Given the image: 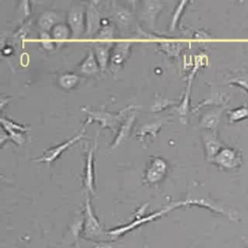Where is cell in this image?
<instances>
[{"mask_svg": "<svg viewBox=\"0 0 248 248\" xmlns=\"http://www.w3.org/2000/svg\"><path fill=\"white\" fill-rule=\"evenodd\" d=\"M139 107L137 106H128L121 110L116 112H109L105 110L104 108L101 109H90L89 108H82L81 110L84 111L88 116L86 118V121L84 123V126L91 122H98L100 127L102 129L108 128L109 129L113 134L117 133V130L119 129L121 123L125 119V117L128 115L127 113Z\"/></svg>", "mask_w": 248, "mask_h": 248, "instance_id": "1", "label": "cell"}, {"mask_svg": "<svg viewBox=\"0 0 248 248\" xmlns=\"http://www.w3.org/2000/svg\"><path fill=\"white\" fill-rule=\"evenodd\" d=\"M178 206H185V205H197L200 207L207 208L215 213L222 214L229 218L232 222H238L239 221V213L234 208H232L226 204H224L221 202L215 201L209 196H195L192 197L191 194L188 195V197L185 200L178 201L177 202Z\"/></svg>", "mask_w": 248, "mask_h": 248, "instance_id": "2", "label": "cell"}, {"mask_svg": "<svg viewBox=\"0 0 248 248\" xmlns=\"http://www.w3.org/2000/svg\"><path fill=\"white\" fill-rule=\"evenodd\" d=\"M177 207L176 203L175 202H172L167 206H165L164 208L158 210V211H155V212H152L148 215H143L141 217H136V219L124 226H120V227H117V228H114L110 231L108 232V234L110 235L111 237H119L121 235H123L124 233H127L128 232L132 231V230H135L137 229L138 227L140 226H142L146 223H149V222H152L154 220H157L161 217H163L165 214H167L169 211L172 210V209H175Z\"/></svg>", "mask_w": 248, "mask_h": 248, "instance_id": "3", "label": "cell"}, {"mask_svg": "<svg viewBox=\"0 0 248 248\" xmlns=\"http://www.w3.org/2000/svg\"><path fill=\"white\" fill-rule=\"evenodd\" d=\"M209 162L216 165L222 170H235L242 164V156L238 149L225 146Z\"/></svg>", "mask_w": 248, "mask_h": 248, "instance_id": "4", "label": "cell"}, {"mask_svg": "<svg viewBox=\"0 0 248 248\" xmlns=\"http://www.w3.org/2000/svg\"><path fill=\"white\" fill-rule=\"evenodd\" d=\"M85 11L82 4H75L71 7L67 16V24L72 32V39L78 40L85 33Z\"/></svg>", "mask_w": 248, "mask_h": 248, "instance_id": "5", "label": "cell"}, {"mask_svg": "<svg viewBox=\"0 0 248 248\" xmlns=\"http://www.w3.org/2000/svg\"><path fill=\"white\" fill-rule=\"evenodd\" d=\"M168 170L169 165L164 158L160 156L150 157L144 171V181L150 185L158 184L164 180Z\"/></svg>", "mask_w": 248, "mask_h": 248, "instance_id": "6", "label": "cell"}, {"mask_svg": "<svg viewBox=\"0 0 248 248\" xmlns=\"http://www.w3.org/2000/svg\"><path fill=\"white\" fill-rule=\"evenodd\" d=\"M83 214H84V223H83L82 232L84 237L88 239H93V238L101 237L106 233L103 231L101 224L94 213V210L90 202V198L88 195L86 196Z\"/></svg>", "mask_w": 248, "mask_h": 248, "instance_id": "7", "label": "cell"}, {"mask_svg": "<svg viewBox=\"0 0 248 248\" xmlns=\"http://www.w3.org/2000/svg\"><path fill=\"white\" fill-rule=\"evenodd\" d=\"M86 126H83L82 129L78 133L76 134L74 137H72L71 139L67 140L66 141L64 142H61L57 145H54V146H51L49 148H47L46 150H45L44 154L41 156V157H38V158H35L33 159L34 161L38 162V163H45L46 164L47 166H49L51 163H53L64 151H66L69 147H71L74 143H76L78 140H79L80 139L83 138V136L85 135V132H86V129H85Z\"/></svg>", "mask_w": 248, "mask_h": 248, "instance_id": "8", "label": "cell"}, {"mask_svg": "<svg viewBox=\"0 0 248 248\" xmlns=\"http://www.w3.org/2000/svg\"><path fill=\"white\" fill-rule=\"evenodd\" d=\"M97 138L94 139V142L87 148L84 158V168H83V185L86 189L87 194L95 193V170H94V160L95 151L97 149Z\"/></svg>", "mask_w": 248, "mask_h": 248, "instance_id": "9", "label": "cell"}, {"mask_svg": "<svg viewBox=\"0 0 248 248\" xmlns=\"http://www.w3.org/2000/svg\"><path fill=\"white\" fill-rule=\"evenodd\" d=\"M98 1H89L85 11V37L94 38L102 27L101 12L98 8Z\"/></svg>", "mask_w": 248, "mask_h": 248, "instance_id": "10", "label": "cell"}, {"mask_svg": "<svg viewBox=\"0 0 248 248\" xmlns=\"http://www.w3.org/2000/svg\"><path fill=\"white\" fill-rule=\"evenodd\" d=\"M133 43L131 41L115 42L110 53L109 68L112 72H117L130 56Z\"/></svg>", "mask_w": 248, "mask_h": 248, "instance_id": "11", "label": "cell"}, {"mask_svg": "<svg viewBox=\"0 0 248 248\" xmlns=\"http://www.w3.org/2000/svg\"><path fill=\"white\" fill-rule=\"evenodd\" d=\"M110 14L119 29L128 30L132 26L134 21V14L129 7L123 6L118 2L111 1Z\"/></svg>", "mask_w": 248, "mask_h": 248, "instance_id": "12", "label": "cell"}, {"mask_svg": "<svg viewBox=\"0 0 248 248\" xmlns=\"http://www.w3.org/2000/svg\"><path fill=\"white\" fill-rule=\"evenodd\" d=\"M165 2L162 1H143L140 3V17L150 28H153L156 24V20L163 11Z\"/></svg>", "mask_w": 248, "mask_h": 248, "instance_id": "13", "label": "cell"}, {"mask_svg": "<svg viewBox=\"0 0 248 248\" xmlns=\"http://www.w3.org/2000/svg\"><path fill=\"white\" fill-rule=\"evenodd\" d=\"M225 110L224 107H214L212 108L206 109L201 116L199 121L200 128L203 131H211L216 133L217 126L221 120L223 111Z\"/></svg>", "mask_w": 248, "mask_h": 248, "instance_id": "14", "label": "cell"}, {"mask_svg": "<svg viewBox=\"0 0 248 248\" xmlns=\"http://www.w3.org/2000/svg\"><path fill=\"white\" fill-rule=\"evenodd\" d=\"M202 139L207 161L213 159L221 151V149L225 147V144L220 140H218L217 135L214 132L203 131Z\"/></svg>", "mask_w": 248, "mask_h": 248, "instance_id": "15", "label": "cell"}, {"mask_svg": "<svg viewBox=\"0 0 248 248\" xmlns=\"http://www.w3.org/2000/svg\"><path fill=\"white\" fill-rule=\"evenodd\" d=\"M114 42H97L93 44V51L97 58L101 71H106L109 66L110 53L113 47Z\"/></svg>", "mask_w": 248, "mask_h": 248, "instance_id": "16", "label": "cell"}, {"mask_svg": "<svg viewBox=\"0 0 248 248\" xmlns=\"http://www.w3.org/2000/svg\"><path fill=\"white\" fill-rule=\"evenodd\" d=\"M135 121H136V111L134 110L133 112L129 113L125 117L123 122L121 123V125H120L119 129L117 130V133L115 134V137L110 144L111 149L117 148L129 137L130 132L135 124Z\"/></svg>", "mask_w": 248, "mask_h": 248, "instance_id": "17", "label": "cell"}, {"mask_svg": "<svg viewBox=\"0 0 248 248\" xmlns=\"http://www.w3.org/2000/svg\"><path fill=\"white\" fill-rule=\"evenodd\" d=\"M170 121V118L169 117H166V118H160V119H157L155 121H152L150 123H146V124H143L139 130H138V133H137V138L139 140L142 141L143 139L146 137V136H151L152 138H156L158 136V133L159 131L161 130V128L167 124L168 122Z\"/></svg>", "mask_w": 248, "mask_h": 248, "instance_id": "18", "label": "cell"}, {"mask_svg": "<svg viewBox=\"0 0 248 248\" xmlns=\"http://www.w3.org/2000/svg\"><path fill=\"white\" fill-rule=\"evenodd\" d=\"M78 71L83 76H94L99 73L100 66L93 49H88L85 58L78 65Z\"/></svg>", "mask_w": 248, "mask_h": 248, "instance_id": "19", "label": "cell"}, {"mask_svg": "<svg viewBox=\"0 0 248 248\" xmlns=\"http://www.w3.org/2000/svg\"><path fill=\"white\" fill-rule=\"evenodd\" d=\"M50 35L57 47L62 46L69 39H72V32L65 22L57 23L50 31Z\"/></svg>", "mask_w": 248, "mask_h": 248, "instance_id": "20", "label": "cell"}, {"mask_svg": "<svg viewBox=\"0 0 248 248\" xmlns=\"http://www.w3.org/2000/svg\"><path fill=\"white\" fill-rule=\"evenodd\" d=\"M157 47L170 57H177L186 47V44L178 41H159Z\"/></svg>", "mask_w": 248, "mask_h": 248, "instance_id": "21", "label": "cell"}, {"mask_svg": "<svg viewBox=\"0 0 248 248\" xmlns=\"http://www.w3.org/2000/svg\"><path fill=\"white\" fill-rule=\"evenodd\" d=\"M59 20L60 18L57 13L52 11H47L41 15V16L38 19V25L41 31L49 32L57 23L60 22Z\"/></svg>", "mask_w": 248, "mask_h": 248, "instance_id": "22", "label": "cell"}, {"mask_svg": "<svg viewBox=\"0 0 248 248\" xmlns=\"http://www.w3.org/2000/svg\"><path fill=\"white\" fill-rule=\"evenodd\" d=\"M229 101V96L225 94H220V93H211L210 97L207 99L202 100L197 107L193 108V112L198 111L202 108L205 106H215V107H224L225 104H227Z\"/></svg>", "mask_w": 248, "mask_h": 248, "instance_id": "23", "label": "cell"}, {"mask_svg": "<svg viewBox=\"0 0 248 248\" xmlns=\"http://www.w3.org/2000/svg\"><path fill=\"white\" fill-rule=\"evenodd\" d=\"M192 81L187 80V86L185 87V91L180 101H178L177 107L175 110L180 115V117H186L190 110V96H191V88H192Z\"/></svg>", "mask_w": 248, "mask_h": 248, "instance_id": "24", "label": "cell"}, {"mask_svg": "<svg viewBox=\"0 0 248 248\" xmlns=\"http://www.w3.org/2000/svg\"><path fill=\"white\" fill-rule=\"evenodd\" d=\"M80 81V77L76 73H64L57 78V84L60 88L71 90L75 88Z\"/></svg>", "mask_w": 248, "mask_h": 248, "instance_id": "25", "label": "cell"}, {"mask_svg": "<svg viewBox=\"0 0 248 248\" xmlns=\"http://www.w3.org/2000/svg\"><path fill=\"white\" fill-rule=\"evenodd\" d=\"M189 4V1H180L176 4L173 12H172V16L170 20V25H169V30L173 32L177 29L178 25H179V21L181 18L182 14L184 13L187 5Z\"/></svg>", "mask_w": 248, "mask_h": 248, "instance_id": "26", "label": "cell"}, {"mask_svg": "<svg viewBox=\"0 0 248 248\" xmlns=\"http://www.w3.org/2000/svg\"><path fill=\"white\" fill-rule=\"evenodd\" d=\"M113 36H114L113 26L108 22H107L105 24H102L100 31L96 34V36L93 39L97 42H113L112 41Z\"/></svg>", "mask_w": 248, "mask_h": 248, "instance_id": "27", "label": "cell"}, {"mask_svg": "<svg viewBox=\"0 0 248 248\" xmlns=\"http://www.w3.org/2000/svg\"><path fill=\"white\" fill-rule=\"evenodd\" d=\"M227 115L230 123H234V122L246 119L248 118V107L242 106V107L229 109L227 111Z\"/></svg>", "mask_w": 248, "mask_h": 248, "instance_id": "28", "label": "cell"}, {"mask_svg": "<svg viewBox=\"0 0 248 248\" xmlns=\"http://www.w3.org/2000/svg\"><path fill=\"white\" fill-rule=\"evenodd\" d=\"M83 223H84V214H79L75 218L74 222L70 227V232L74 237V241L77 242L78 240V236L80 232L83 231Z\"/></svg>", "mask_w": 248, "mask_h": 248, "instance_id": "29", "label": "cell"}, {"mask_svg": "<svg viewBox=\"0 0 248 248\" xmlns=\"http://www.w3.org/2000/svg\"><path fill=\"white\" fill-rule=\"evenodd\" d=\"M1 126L6 131H16V132L26 133L29 130L24 125L16 123L12 119H10L8 117H4V116H1Z\"/></svg>", "mask_w": 248, "mask_h": 248, "instance_id": "30", "label": "cell"}, {"mask_svg": "<svg viewBox=\"0 0 248 248\" xmlns=\"http://www.w3.org/2000/svg\"><path fill=\"white\" fill-rule=\"evenodd\" d=\"M228 81L231 84L241 87L248 94V74H236L235 76H232Z\"/></svg>", "mask_w": 248, "mask_h": 248, "instance_id": "31", "label": "cell"}, {"mask_svg": "<svg viewBox=\"0 0 248 248\" xmlns=\"http://www.w3.org/2000/svg\"><path fill=\"white\" fill-rule=\"evenodd\" d=\"M39 38H40V42L42 46L46 49V50H53L54 47L56 46L51 35L48 32H45V31H40L39 33Z\"/></svg>", "mask_w": 248, "mask_h": 248, "instance_id": "32", "label": "cell"}, {"mask_svg": "<svg viewBox=\"0 0 248 248\" xmlns=\"http://www.w3.org/2000/svg\"><path fill=\"white\" fill-rule=\"evenodd\" d=\"M176 104L174 101H170L167 99H163L161 97H157V99L154 101V104L151 106V111H160L162 109H165L169 107H173Z\"/></svg>", "mask_w": 248, "mask_h": 248, "instance_id": "33", "label": "cell"}, {"mask_svg": "<svg viewBox=\"0 0 248 248\" xmlns=\"http://www.w3.org/2000/svg\"><path fill=\"white\" fill-rule=\"evenodd\" d=\"M6 131V130H5ZM8 133V135L10 136V139L12 141H14L16 145L20 146L25 142V133L22 132H16V131H6Z\"/></svg>", "mask_w": 248, "mask_h": 248, "instance_id": "34", "label": "cell"}, {"mask_svg": "<svg viewBox=\"0 0 248 248\" xmlns=\"http://www.w3.org/2000/svg\"><path fill=\"white\" fill-rule=\"evenodd\" d=\"M194 38L197 40H207L210 38V35L203 30H199L194 34Z\"/></svg>", "mask_w": 248, "mask_h": 248, "instance_id": "35", "label": "cell"}, {"mask_svg": "<svg viewBox=\"0 0 248 248\" xmlns=\"http://www.w3.org/2000/svg\"><path fill=\"white\" fill-rule=\"evenodd\" d=\"M8 140H11V139H10V136L8 135V133L2 128V130H1V133H0V145L1 146H3L4 144H5V142L6 141H8Z\"/></svg>", "mask_w": 248, "mask_h": 248, "instance_id": "36", "label": "cell"}, {"mask_svg": "<svg viewBox=\"0 0 248 248\" xmlns=\"http://www.w3.org/2000/svg\"><path fill=\"white\" fill-rule=\"evenodd\" d=\"M10 100H11V97H8V96H1V98H0V107H1V109H2V110L4 109L5 105L8 104Z\"/></svg>", "mask_w": 248, "mask_h": 248, "instance_id": "37", "label": "cell"}, {"mask_svg": "<svg viewBox=\"0 0 248 248\" xmlns=\"http://www.w3.org/2000/svg\"><path fill=\"white\" fill-rule=\"evenodd\" d=\"M91 248H112L110 245L108 244H100L98 246H95V247H91Z\"/></svg>", "mask_w": 248, "mask_h": 248, "instance_id": "38", "label": "cell"}, {"mask_svg": "<svg viewBox=\"0 0 248 248\" xmlns=\"http://www.w3.org/2000/svg\"><path fill=\"white\" fill-rule=\"evenodd\" d=\"M245 244H246V248H248V239L245 241Z\"/></svg>", "mask_w": 248, "mask_h": 248, "instance_id": "39", "label": "cell"}, {"mask_svg": "<svg viewBox=\"0 0 248 248\" xmlns=\"http://www.w3.org/2000/svg\"><path fill=\"white\" fill-rule=\"evenodd\" d=\"M144 248H147V247H146V246H145V247H144Z\"/></svg>", "mask_w": 248, "mask_h": 248, "instance_id": "40", "label": "cell"}]
</instances>
